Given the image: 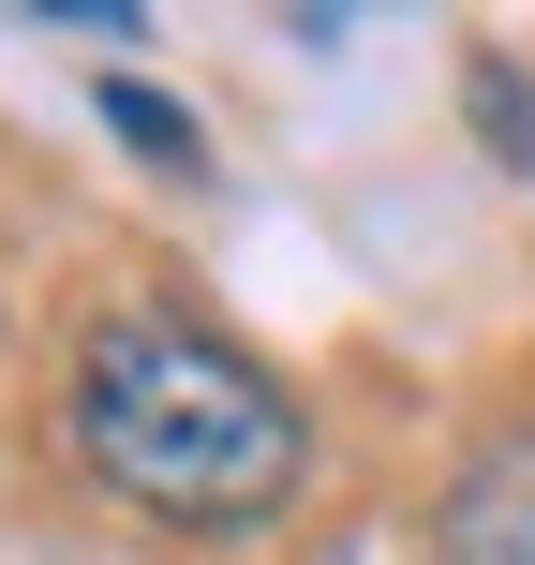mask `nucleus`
<instances>
[{"instance_id": "7ed1b4c3", "label": "nucleus", "mask_w": 535, "mask_h": 565, "mask_svg": "<svg viewBox=\"0 0 535 565\" xmlns=\"http://www.w3.org/2000/svg\"><path fill=\"white\" fill-rule=\"evenodd\" d=\"M89 105H105L119 135L149 149V164H194V149H208V135H194V119H179V105H164V89H149V75H89Z\"/></svg>"}, {"instance_id": "f03ea898", "label": "nucleus", "mask_w": 535, "mask_h": 565, "mask_svg": "<svg viewBox=\"0 0 535 565\" xmlns=\"http://www.w3.org/2000/svg\"><path fill=\"white\" fill-rule=\"evenodd\" d=\"M447 565H535V431H491L447 491Z\"/></svg>"}, {"instance_id": "f257e3e1", "label": "nucleus", "mask_w": 535, "mask_h": 565, "mask_svg": "<svg viewBox=\"0 0 535 565\" xmlns=\"http://www.w3.org/2000/svg\"><path fill=\"white\" fill-rule=\"evenodd\" d=\"M75 447L105 491H135L149 521H194V536H238L298 491L312 431L298 402L238 358L194 312H105L75 358Z\"/></svg>"}]
</instances>
